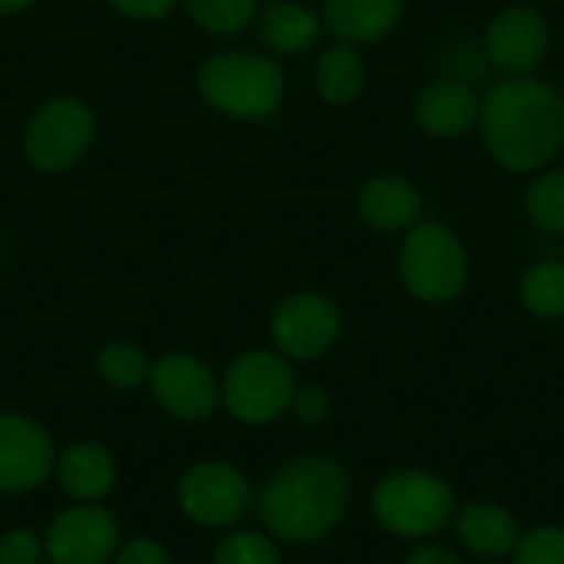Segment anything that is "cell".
I'll return each mask as SVG.
<instances>
[{
	"mask_svg": "<svg viewBox=\"0 0 564 564\" xmlns=\"http://www.w3.org/2000/svg\"><path fill=\"white\" fill-rule=\"evenodd\" d=\"M354 482L340 459L307 453L284 463L254 496L264 532L284 545H317L340 529L350 512Z\"/></svg>",
	"mask_w": 564,
	"mask_h": 564,
	"instance_id": "1",
	"label": "cell"
},
{
	"mask_svg": "<svg viewBox=\"0 0 564 564\" xmlns=\"http://www.w3.org/2000/svg\"><path fill=\"white\" fill-rule=\"evenodd\" d=\"M479 132L506 172H542L564 145L562 89L535 76H506L482 96Z\"/></svg>",
	"mask_w": 564,
	"mask_h": 564,
	"instance_id": "2",
	"label": "cell"
},
{
	"mask_svg": "<svg viewBox=\"0 0 564 564\" xmlns=\"http://www.w3.org/2000/svg\"><path fill=\"white\" fill-rule=\"evenodd\" d=\"M456 489L433 469H393L370 492L373 522L403 542H430L453 529Z\"/></svg>",
	"mask_w": 564,
	"mask_h": 564,
	"instance_id": "3",
	"label": "cell"
},
{
	"mask_svg": "<svg viewBox=\"0 0 564 564\" xmlns=\"http://www.w3.org/2000/svg\"><path fill=\"white\" fill-rule=\"evenodd\" d=\"M284 89L288 79L278 59L248 50L218 53L198 69L202 99L235 119H268L284 102Z\"/></svg>",
	"mask_w": 564,
	"mask_h": 564,
	"instance_id": "4",
	"label": "cell"
},
{
	"mask_svg": "<svg viewBox=\"0 0 564 564\" xmlns=\"http://www.w3.org/2000/svg\"><path fill=\"white\" fill-rule=\"evenodd\" d=\"M397 271L410 297L420 304H453L469 284V251L443 221H420L403 231Z\"/></svg>",
	"mask_w": 564,
	"mask_h": 564,
	"instance_id": "5",
	"label": "cell"
},
{
	"mask_svg": "<svg viewBox=\"0 0 564 564\" xmlns=\"http://www.w3.org/2000/svg\"><path fill=\"white\" fill-rule=\"evenodd\" d=\"M294 364L278 350H248L221 377V403L245 426H271L291 413L297 393Z\"/></svg>",
	"mask_w": 564,
	"mask_h": 564,
	"instance_id": "6",
	"label": "cell"
},
{
	"mask_svg": "<svg viewBox=\"0 0 564 564\" xmlns=\"http://www.w3.org/2000/svg\"><path fill=\"white\" fill-rule=\"evenodd\" d=\"M178 509L202 529L231 532L254 509V486L238 466L225 459H205L185 469L178 479Z\"/></svg>",
	"mask_w": 564,
	"mask_h": 564,
	"instance_id": "7",
	"label": "cell"
},
{
	"mask_svg": "<svg viewBox=\"0 0 564 564\" xmlns=\"http://www.w3.org/2000/svg\"><path fill=\"white\" fill-rule=\"evenodd\" d=\"M96 132V119L86 102L73 96H56L36 109L23 132V152L40 172H66L76 165Z\"/></svg>",
	"mask_w": 564,
	"mask_h": 564,
	"instance_id": "8",
	"label": "cell"
},
{
	"mask_svg": "<svg viewBox=\"0 0 564 564\" xmlns=\"http://www.w3.org/2000/svg\"><path fill=\"white\" fill-rule=\"evenodd\" d=\"M340 307L317 291H297L284 297L271 317L274 350L291 364H314L334 350L340 340Z\"/></svg>",
	"mask_w": 564,
	"mask_h": 564,
	"instance_id": "9",
	"label": "cell"
},
{
	"mask_svg": "<svg viewBox=\"0 0 564 564\" xmlns=\"http://www.w3.org/2000/svg\"><path fill=\"white\" fill-rule=\"evenodd\" d=\"M152 400L182 423H202L221 406V380L195 354H165L149 370Z\"/></svg>",
	"mask_w": 564,
	"mask_h": 564,
	"instance_id": "10",
	"label": "cell"
},
{
	"mask_svg": "<svg viewBox=\"0 0 564 564\" xmlns=\"http://www.w3.org/2000/svg\"><path fill=\"white\" fill-rule=\"evenodd\" d=\"M482 50L492 69L506 76H532L552 50L549 17L529 3L506 7L486 26Z\"/></svg>",
	"mask_w": 564,
	"mask_h": 564,
	"instance_id": "11",
	"label": "cell"
},
{
	"mask_svg": "<svg viewBox=\"0 0 564 564\" xmlns=\"http://www.w3.org/2000/svg\"><path fill=\"white\" fill-rule=\"evenodd\" d=\"M119 542V522L99 502H73L43 535L50 564H109Z\"/></svg>",
	"mask_w": 564,
	"mask_h": 564,
	"instance_id": "12",
	"label": "cell"
},
{
	"mask_svg": "<svg viewBox=\"0 0 564 564\" xmlns=\"http://www.w3.org/2000/svg\"><path fill=\"white\" fill-rule=\"evenodd\" d=\"M56 466V446L43 423L23 413H0V496L36 492Z\"/></svg>",
	"mask_w": 564,
	"mask_h": 564,
	"instance_id": "13",
	"label": "cell"
},
{
	"mask_svg": "<svg viewBox=\"0 0 564 564\" xmlns=\"http://www.w3.org/2000/svg\"><path fill=\"white\" fill-rule=\"evenodd\" d=\"M416 122L430 139H463L473 129H479V112H482V96L476 93V86L453 79V76H440L433 83H426L416 96Z\"/></svg>",
	"mask_w": 564,
	"mask_h": 564,
	"instance_id": "14",
	"label": "cell"
},
{
	"mask_svg": "<svg viewBox=\"0 0 564 564\" xmlns=\"http://www.w3.org/2000/svg\"><path fill=\"white\" fill-rule=\"evenodd\" d=\"M453 532L459 552L479 562H502L516 552L522 539V522L509 506L492 499H476L456 509Z\"/></svg>",
	"mask_w": 564,
	"mask_h": 564,
	"instance_id": "15",
	"label": "cell"
},
{
	"mask_svg": "<svg viewBox=\"0 0 564 564\" xmlns=\"http://www.w3.org/2000/svg\"><path fill=\"white\" fill-rule=\"evenodd\" d=\"M360 218L387 235L410 231L423 218V192L406 175H373L357 195Z\"/></svg>",
	"mask_w": 564,
	"mask_h": 564,
	"instance_id": "16",
	"label": "cell"
},
{
	"mask_svg": "<svg viewBox=\"0 0 564 564\" xmlns=\"http://www.w3.org/2000/svg\"><path fill=\"white\" fill-rule=\"evenodd\" d=\"M53 476L73 502H102L116 489V459L99 443H69L56 453Z\"/></svg>",
	"mask_w": 564,
	"mask_h": 564,
	"instance_id": "17",
	"label": "cell"
},
{
	"mask_svg": "<svg viewBox=\"0 0 564 564\" xmlns=\"http://www.w3.org/2000/svg\"><path fill=\"white\" fill-rule=\"evenodd\" d=\"M406 0H324V26L350 46L377 43L397 30Z\"/></svg>",
	"mask_w": 564,
	"mask_h": 564,
	"instance_id": "18",
	"label": "cell"
},
{
	"mask_svg": "<svg viewBox=\"0 0 564 564\" xmlns=\"http://www.w3.org/2000/svg\"><path fill=\"white\" fill-rule=\"evenodd\" d=\"M321 30H324V20L311 7L294 3V0H278L264 7V13L258 17V36L278 56H301L314 50L321 40Z\"/></svg>",
	"mask_w": 564,
	"mask_h": 564,
	"instance_id": "19",
	"label": "cell"
},
{
	"mask_svg": "<svg viewBox=\"0 0 564 564\" xmlns=\"http://www.w3.org/2000/svg\"><path fill=\"white\" fill-rule=\"evenodd\" d=\"M314 83L324 102L330 106H350L367 89V63L350 43H334L317 56Z\"/></svg>",
	"mask_w": 564,
	"mask_h": 564,
	"instance_id": "20",
	"label": "cell"
},
{
	"mask_svg": "<svg viewBox=\"0 0 564 564\" xmlns=\"http://www.w3.org/2000/svg\"><path fill=\"white\" fill-rule=\"evenodd\" d=\"M522 307L539 321H562L564 317V261L542 258L525 268L519 281Z\"/></svg>",
	"mask_w": 564,
	"mask_h": 564,
	"instance_id": "21",
	"label": "cell"
},
{
	"mask_svg": "<svg viewBox=\"0 0 564 564\" xmlns=\"http://www.w3.org/2000/svg\"><path fill=\"white\" fill-rule=\"evenodd\" d=\"M152 360L135 344H109L96 354V373L112 390H135L149 383Z\"/></svg>",
	"mask_w": 564,
	"mask_h": 564,
	"instance_id": "22",
	"label": "cell"
},
{
	"mask_svg": "<svg viewBox=\"0 0 564 564\" xmlns=\"http://www.w3.org/2000/svg\"><path fill=\"white\" fill-rule=\"evenodd\" d=\"M525 212L539 231L564 235V169L539 172L525 192Z\"/></svg>",
	"mask_w": 564,
	"mask_h": 564,
	"instance_id": "23",
	"label": "cell"
},
{
	"mask_svg": "<svg viewBox=\"0 0 564 564\" xmlns=\"http://www.w3.org/2000/svg\"><path fill=\"white\" fill-rule=\"evenodd\" d=\"M192 20L218 36H235L258 17L254 0H188Z\"/></svg>",
	"mask_w": 564,
	"mask_h": 564,
	"instance_id": "24",
	"label": "cell"
},
{
	"mask_svg": "<svg viewBox=\"0 0 564 564\" xmlns=\"http://www.w3.org/2000/svg\"><path fill=\"white\" fill-rule=\"evenodd\" d=\"M212 564H284L281 562V552H278V542L268 535V532H248V529H231L215 555Z\"/></svg>",
	"mask_w": 564,
	"mask_h": 564,
	"instance_id": "25",
	"label": "cell"
},
{
	"mask_svg": "<svg viewBox=\"0 0 564 564\" xmlns=\"http://www.w3.org/2000/svg\"><path fill=\"white\" fill-rule=\"evenodd\" d=\"M512 564H564V525H532L522 532Z\"/></svg>",
	"mask_w": 564,
	"mask_h": 564,
	"instance_id": "26",
	"label": "cell"
},
{
	"mask_svg": "<svg viewBox=\"0 0 564 564\" xmlns=\"http://www.w3.org/2000/svg\"><path fill=\"white\" fill-rule=\"evenodd\" d=\"M486 69H489V59H486L482 43H456L446 50V76L476 86L486 76Z\"/></svg>",
	"mask_w": 564,
	"mask_h": 564,
	"instance_id": "27",
	"label": "cell"
},
{
	"mask_svg": "<svg viewBox=\"0 0 564 564\" xmlns=\"http://www.w3.org/2000/svg\"><path fill=\"white\" fill-rule=\"evenodd\" d=\"M46 549L43 539L30 529L0 532V564H43Z\"/></svg>",
	"mask_w": 564,
	"mask_h": 564,
	"instance_id": "28",
	"label": "cell"
},
{
	"mask_svg": "<svg viewBox=\"0 0 564 564\" xmlns=\"http://www.w3.org/2000/svg\"><path fill=\"white\" fill-rule=\"evenodd\" d=\"M291 413H294L304 426H324V423L334 416V397H330L327 387H317V383L297 387L294 403H291Z\"/></svg>",
	"mask_w": 564,
	"mask_h": 564,
	"instance_id": "29",
	"label": "cell"
},
{
	"mask_svg": "<svg viewBox=\"0 0 564 564\" xmlns=\"http://www.w3.org/2000/svg\"><path fill=\"white\" fill-rule=\"evenodd\" d=\"M109 564H172L169 558V549L152 539V535H132V539H122L112 562Z\"/></svg>",
	"mask_w": 564,
	"mask_h": 564,
	"instance_id": "30",
	"label": "cell"
},
{
	"mask_svg": "<svg viewBox=\"0 0 564 564\" xmlns=\"http://www.w3.org/2000/svg\"><path fill=\"white\" fill-rule=\"evenodd\" d=\"M403 564H466V555L453 545L443 542H420L416 549H410V555L403 558Z\"/></svg>",
	"mask_w": 564,
	"mask_h": 564,
	"instance_id": "31",
	"label": "cell"
},
{
	"mask_svg": "<svg viewBox=\"0 0 564 564\" xmlns=\"http://www.w3.org/2000/svg\"><path fill=\"white\" fill-rule=\"evenodd\" d=\"M109 3L132 20H162L178 0H109Z\"/></svg>",
	"mask_w": 564,
	"mask_h": 564,
	"instance_id": "32",
	"label": "cell"
},
{
	"mask_svg": "<svg viewBox=\"0 0 564 564\" xmlns=\"http://www.w3.org/2000/svg\"><path fill=\"white\" fill-rule=\"evenodd\" d=\"M33 0H0V13H20V10H26Z\"/></svg>",
	"mask_w": 564,
	"mask_h": 564,
	"instance_id": "33",
	"label": "cell"
},
{
	"mask_svg": "<svg viewBox=\"0 0 564 564\" xmlns=\"http://www.w3.org/2000/svg\"><path fill=\"white\" fill-rule=\"evenodd\" d=\"M562 99H564V83H562Z\"/></svg>",
	"mask_w": 564,
	"mask_h": 564,
	"instance_id": "34",
	"label": "cell"
}]
</instances>
